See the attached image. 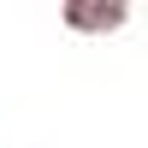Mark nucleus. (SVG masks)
Segmentation results:
<instances>
[]
</instances>
